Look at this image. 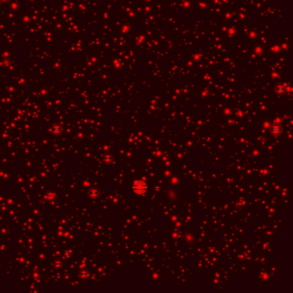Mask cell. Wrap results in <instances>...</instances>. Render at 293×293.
I'll return each instance as SVG.
<instances>
[{
  "label": "cell",
  "mask_w": 293,
  "mask_h": 293,
  "mask_svg": "<svg viewBox=\"0 0 293 293\" xmlns=\"http://www.w3.org/2000/svg\"><path fill=\"white\" fill-rule=\"evenodd\" d=\"M2 1H3V2H9L10 0H2Z\"/></svg>",
  "instance_id": "6da1fadb"
}]
</instances>
